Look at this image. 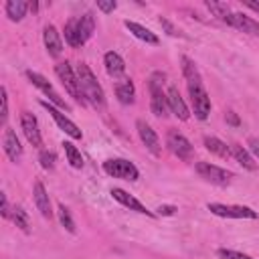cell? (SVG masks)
Here are the masks:
<instances>
[{"label": "cell", "mask_w": 259, "mask_h": 259, "mask_svg": "<svg viewBox=\"0 0 259 259\" xmlns=\"http://www.w3.org/2000/svg\"><path fill=\"white\" fill-rule=\"evenodd\" d=\"M75 71H77L79 85H81V91H83L85 99H87L93 107H103V105H105V93H103L101 85L97 83V77L93 75V71H91L85 63H79Z\"/></svg>", "instance_id": "cell-1"}, {"label": "cell", "mask_w": 259, "mask_h": 259, "mask_svg": "<svg viewBox=\"0 0 259 259\" xmlns=\"http://www.w3.org/2000/svg\"><path fill=\"white\" fill-rule=\"evenodd\" d=\"M55 73H57V77L61 79L63 87L69 91V95H71L75 101H79L81 105H85V103H87V99H85V95H83V91H81V85H79V77H77V71L71 67V63L63 61V63L55 65Z\"/></svg>", "instance_id": "cell-2"}, {"label": "cell", "mask_w": 259, "mask_h": 259, "mask_svg": "<svg viewBox=\"0 0 259 259\" xmlns=\"http://www.w3.org/2000/svg\"><path fill=\"white\" fill-rule=\"evenodd\" d=\"M162 83H164V75L154 73L150 79V109L156 117H166L170 107H168V97L162 91Z\"/></svg>", "instance_id": "cell-3"}, {"label": "cell", "mask_w": 259, "mask_h": 259, "mask_svg": "<svg viewBox=\"0 0 259 259\" xmlns=\"http://www.w3.org/2000/svg\"><path fill=\"white\" fill-rule=\"evenodd\" d=\"M103 170L105 174L113 176V178H121V180H138L140 178V172L138 168L130 162V160H123V158H113V160H105L103 162Z\"/></svg>", "instance_id": "cell-4"}, {"label": "cell", "mask_w": 259, "mask_h": 259, "mask_svg": "<svg viewBox=\"0 0 259 259\" xmlns=\"http://www.w3.org/2000/svg\"><path fill=\"white\" fill-rule=\"evenodd\" d=\"M166 146H168V150H170L176 158H180V160H184V162H190L192 156H194L192 144H190L178 130H170V132L166 134Z\"/></svg>", "instance_id": "cell-5"}, {"label": "cell", "mask_w": 259, "mask_h": 259, "mask_svg": "<svg viewBox=\"0 0 259 259\" xmlns=\"http://www.w3.org/2000/svg\"><path fill=\"white\" fill-rule=\"evenodd\" d=\"M208 210L223 219H257V210L243 206V204H223V202H208Z\"/></svg>", "instance_id": "cell-6"}, {"label": "cell", "mask_w": 259, "mask_h": 259, "mask_svg": "<svg viewBox=\"0 0 259 259\" xmlns=\"http://www.w3.org/2000/svg\"><path fill=\"white\" fill-rule=\"evenodd\" d=\"M196 172L200 174V178H204L206 182L217 184V186H227L233 180V172H229L225 168H219V166H214L210 162H198L196 164Z\"/></svg>", "instance_id": "cell-7"}, {"label": "cell", "mask_w": 259, "mask_h": 259, "mask_svg": "<svg viewBox=\"0 0 259 259\" xmlns=\"http://www.w3.org/2000/svg\"><path fill=\"white\" fill-rule=\"evenodd\" d=\"M188 95H190L194 115L198 119H206L210 113V97H208L204 85H188Z\"/></svg>", "instance_id": "cell-8"}, {"label": "cell", "mask_w": 259, "mask_h": 259, "mask_svg": "<svg viewBox=\"0 0 259 259\" xmlns=\"http://www.w3.org/2000/svg\"><path fill=\"white\" fill-rule=\"evenodd\" d=\"M40 105L51 113V117L55 119V123H57V125H59V127H61L69 138H73V140H81V138H83L81 130H79V127H77V125H75V123H73V121H71V119L61 111V109H57V107H55L53 103H49V101H40Z\"/></svg>", "instance_id": "cell-9"}, {"label": "cell", "mask_w": 259, "mask_h": 259, "mask_svg": "<svg viewBox=\"0 0 259 259\" xmlns=\"http://www.w3.org/2000/svg\"><path fill=\"white\" fill-rule=\"evenodd\" d=\"M136 127H138V136H140L142 144L148 148V152H150L152 156H160V154H162L160 138H158V134L152 130V125L146 123L144 119H138V121H136Z\"/></svg>", "instance_id": "cell-10"}, {"label": "cell", "mask_w": 259, "mask_h": 259, "mask_svg": "<svg viewBox=\"0 0 259 259\" xmlns=\"http://www.w3.org/2000/svg\"><path fill=\"white\" fill-rule=\"evenodd\" d=\"M26 77H28V81H30L34 87H38V89H40V91H42V93L49 97V101H51V103H55L57 107H65V109H67V103L63 101V97H61V95L55 91V87H53V85H51V83H49V81H47V79H45L40 73L26 71Z\"/></svg>", "instance_id": "cell-11"}, {"label": "cell", "mask_w": 259, "mask_h": 259, "mask_svg": "<svg viewBox=\"0 0 259 259\" xmlns=\"http://www.w3.org/2000/svg\"><path fill=\"white\" fill-rule=\"evenodd\" d=\"M20 127H22V132H24L26 140H28L34 148H40V146H42L38 121H36V117H34L30 111H22V113H20Z\"/></svg>", "instance_id": "cell-12"}, {"label": "cell", "mask_w": 259, "mask_h": 259, "mask_svg": "<svg viewBox=\"0 0 259 259\" xmlns=\"http://www.w3.org/2000/svg\"><path fill=\"white\" fill-rule=\"evenodd\" d=\"M111 196L119 202V204H123L125 208H130V210H136V212H140V214H146V217H154V212L152 210H148L136 196H132L130 192H125L123 188H111Z\"/></svg>", "instance_id": "cell-13"}, {"label": "cell", "mask_w": 259, "mask_h": 259, "mask_svg": "<svg viewBox=\"0 0 259 259\" xmlns=\"http://www.w3.org/2000/svg\"><path fill=\"white\" fill-rule=\"evenodd\" d=\"M166 97H168V107H170V111H172L178 119L186 121V119L190 117V111H188V107H186L184 99L180 97V91H178L174 85H170V87H168V91H166Z\"/></svg>", "instance_id": "cell-14"}, {"label": "cell", "mask_w": 259, "mask_h": 259, "mask_svg": "<svg viewBox=\"0 0 259 259\" xmlns=\"http://www.w3.org/2000/svg\"><path fill=\"white\" fill-rule=\"evenodd\" d=\"M2 148H4V154L8 156V160H12V162H18V160H20V156H22V146H20V140L16 138V132H14L12 127H4Z\"/></svg>", "instance_id": "cell-15"}, {"label": "cell", "mask_w": 259, "mask_h": 259, "mask_svg": "<svg viewBox=\"0 0 259 259\" xmlns=\"http://www.w3.org/2000/svg\"><path fill=\"white\" fill-rule=\"evenodd\" d=\"M42 40H45V47L49 51L51 57H59L63 53V38L59 34V30L53 26V24H47L45 30H42Z\"/></svg>", "instance_id": "cell-16"}, {"label": "cell", "mask_w": 259, "mask_h": 259, "mask_svg": "<svg viewBox=\"0 0 259 259\" xmlns=\"http://www.w3.org/2000/svg\"><path fill=\"white\" fill-rule=\"evenodd\" d=\"M32 196H34V204L36 208L40 210V214L45 219H51L53 217V210H51V198H49V192L45 188V184L40 180L34 182V188H32Z\"/></svg>", "instance_id": "cell-17"}, {"label": "cell", "mask_w": 259, "mask_h": 259, "mask_svg": "<svg viewBox=\"0 0 259 259\" xmlns=\"http://www.w3.org/2000/svg\"><path fill=\"white\" fill-rule=\"evenodd\" d=\"M229 26H233V28H237V30H243V32L253 34V36L259 38V22H255L251 16H245V14H241V12H233Z\"/></svg>", "instance_id": "cell-18"}, {"label": "cell", "mask_w": 259, "mask_h": 259, "mask_svg": "<svg viewBox=\"0 0 259 259\" xmlns=\"http://www.w3.org/2000/svg\"><path fill=\"white\" fill-rule=\"evenodd\" d=\"M103 65H105L107 75H111V77H119L125 71V63H123V59L115 51H107L103 55Z\"/></svg>", "instance_id": "cell-19"}, {"label": "cell", "mask_w": 259, "mask_h": 259, "mask_svg": "<svg viewBox=\"0 0 259 259\" xmlns=\"http://www.w3.org/2000/svg\"><path fill=\"white\" fill-rule=\"evenodd\" d=\"M123 24H125V28H127L136 38H140V40H144V42H148V45H158V42H160V38H158L150 28H146V26L134 22V20H125Z\"/></svg>", "instance_id": "cell-20"}, {"label": "cell", "mask_w": 259, "mask_h": 259, "mask_svg": "<svg viewBox=\"0 0 259 259\" xmlns=\"http://www.w3.org/2000/svg\"><path fill=\"white\" fill-rule=\"evenodd\" d=\"M115 97L119 103L123 105H130L134 103V97H136V87L132 83V79H121L115 83Z\"/></svg>", "instance_id": "cell-21"}, {"label": "cell", "mask_w": 259, "mask_h": 259, "mask_svg": "<svg viewBox=\"0 0 259 259\" xmlns=\"http://www.w3.org/2000/svg\"><path fill=\"white\" fill-rule=\"evenodd\" d=\"M28 2H24V0H8L6 2V14H8V18L12 20V22H20L24 16H26V10H28Z\"/></svg>", "instance_id": "cell-22"}, {"label": "cell", "mask_w": 259, "mask_h": 259, "mask_svg": "<svg viewBox=\"0 0 259 259\" xmlns=\"http://www.w3.org/2000/svg\"><path fill=\"white\" fill-rule=\"evenodd\" d=\"M206 4V8L212 12V16H217L219 20H223L225 24H229L231 22V16H233V10H231V6L227 4V2H217V0H206L204 2Z\"/></svg>", "instance_id": "cell-23"}, {"label": "cell", "mask_w": 259, "mask_h": 259, "mask_svg": "<svg viewBox=\"0 0 259 259\" xmlns=\"http://www.w3.org/2000/svg\"><path fill=\"white\" fill-rule=\"evenodd\" d=\"M65 40L71 45V47H81V45H85V40H83V36H81V32H79V18H71L67 24H65Z\"/></svg>", "instance_id": "cell-24"}, {"label": "cell", "mask_w": 259, "mask_h": 259, "mask_svg": "<svg viewBox=\"0 0 259 259\" xmlns=\"http://www.w3.org/2000/svg\"><path fill=\"white\" fill-rule=\"evenodd\" d=\"M182 73L186 79V85H202V77L196 69V63L188 57H182Z\"/></svg>", "instance_id": "cell-25"}, {"label": "cell", "mask_w": 259, "mask_h": 259, "mask_svg": "<svg viewBox=\"0 0 259 259\" xmlns=\"http://www.w3.org/2000/svg\"><path fill=\"white\" fill-rule=\"evenodd\" d=\"M204 148H206L210 154L219 156V158H229V156H231V148H229L223 140H219V138H214V136H204Z\"/></svg>", "instance_id": "cell-26"}, {"label": "cell", "mask_w": 259, "mask_h": 259, "mask_svg": "<svg viewBox=\"0 0 259 259\" xmlns=\"http://www.w3.org/2000/svg\"><path fill=\"white\" fill-rule=\"evenodd\" d=\"M229 148H231V156H233V158H235L243 168H247V170H255V168H257V164H255L253 156H251L243 146H239V144H231Z\"/></svg>", "instance_id": "cell-27"}, {"label": "cell", "mask_w": 259, "mask_h": 259, "mask_svg": "<svg viewBox=\"0 0 259 259\" xmlns=\"http://www.w3.org/2000/svg\"><path fill=\"white\" fill-rule=\"evenodd\" d=\"M93 30H95V18H93V14L85 12L83 16H79V32H81V36H83L85 42L91 38Z\"/></svg>", "instance_id": "cell-28"}, {"label": "cell", "mask_w": 259, "mask_h": 259, "mask_svg": "<svg viewBox=\"0 0 259 259\" xmlns=\"http://www.w3.org/2000/svg\"><path fill=\"white\" fill-rule=\"evenodd\" d=\"M63 148H65L67 162H69L73 168H83V156H81V152H79L71 142H63Z\"/></svg>", "instance_id": "cell-29"}, {"label": "cell", "mask_w": 259, "mask_h": 259, "mask_svg": "<svg viewBox=\"0 0 259 259\" xmlns=\"http://www.w3.org/2000/svg\"><path fill=\"white\" fill-rule=\"evenodd\" d=\"M10 219L16 223V227H20L24 233H28V217H26V212H24L20 206H14V208H12Z\"/></svg>", "instance_id": "cell-30"}, {"label": "cell", "mask_w": 259, "mask_h": 259, "mask_svg": "<svg viewBox=\"0 0 259 259\" xmlns=\"http://www.w3.org/2000/svg\"><path fill=\"white\" fill-rule=\"evenodd\" d=\"M59 221H61V225H63L69 233H75V223H73V219H71L69 208H67L63 202L59 204Z\"/></svg>", "instance_id": "cell-31"}, {"label": "cell", "mask_w": 259, "mask_h": 259, "mask_svg": "<svg viewBox=\"0 0 259 259\" xmlns=\"http://www.w3.org/2000/svg\"><path fill=\"white\" fill-rule=\"evenodd\" d=\"M217 255L221 259H253V257H249L245 253H239V251H233V249H219Z\"/></svg>", "instance_id": "cell-32"}, {"label": "cell", "mask_w": 259, "mask_h": 259, "mask_svg": "<svg viewBox=\"0 0 259 259\" xmlns=\"http://www.w3.org/2000/svg\"><path fill=\"white\" fill-rule=\"evenodd\" d=\"M38 160H40V166H42L45 170H53V168H55V154H53V152L42 150L40 156H38Z\"/></svg>", "instance_id": "cell-33"}, {"label": "cell", "mask_w": 259, "mask_h": 259, "mask_svg": "<svg viewBox=\"0 0 259 259\" xmlns=\"http://www.w3.org/2000/svg\"><path fill=\"white\" fill-rule=\"evenodd\" d=\"M0 93H2V111H0V121H2V123H6V117H8V91H6V87H2V89H0Z\"/></svg>", "instance_id": "cell-34"}, {"label": "cell", "mask_w": 259, "mask_h": 259, "mask_svg": "<svg viewBox=\"0 0 259 259\" xmlns=\"http://www.w3.org/2000/svg\"><path fill=\"white\" fill-rule=\"evenodd\" d=\"M160 24L166 28V32H168L170 36H182V32H180V30H178V28H176V26H174L170 20H166V18H160Z\"/></svg>", "instance_id": "cell-35"}, {"label": "cell", "mask_w": 259, "mask_h": 259, "mask_svg": "<svg viewBox=\"0 0 259 259\" xmlns=\"http://www.w3.org/2000/svg\"><path fill=\"white\" fill-rule=\"evenodd\" d=\"M115 6H117V4H115L113 0H109V2H105V0H99V2H97V8H99L101 12H105V14L113 12V10H115Z\"/></svg>", "instance_id": "cell-36"}, {"label": "cell", "mask_w": 259, "mask_h": 259, "mask_svg": "<svg viewBox=\"0 0 259 259\" xmlns=\"http://www.w3.org/2000/svg\"><path fill=\"white\" fill-rule=\"evenodd\" d=\"M158 210V214H164V217H170V214H174L178 208L176 206H172V204H162V206H158L156 208Z\"/></svg>", "instance_id": "cell-37"}, {"label": "cell", "mask_w": 259, "mask_h": 259, "mask_svg": "<svg viewBox=\"0 0 259 259\" xmlns=\"http://www.w3.org/2000/svg\"><path fill=\"white\" fill-rule=\"evenodd\" d=\"M247 144H249V152L259 160V140H257V138H249Z\"/></svg>", "instance_id": "cell-38"}, {"label": "cell", "mask_w": 259, "mask_h": 259, "mask_svg": "<svg viewBox=\"0 0 259 259\" xmlns=\"http://www.w3.org/2000/svg\"><path fill=\"white\" fill-rule=\"evenodd\" d=\"M10 206H8V200H6V194H2V217L4 219H10Z\"/></svg>", "instance_id": "cell-39"}, {"label": "cell", "mask_w": 259, "mask_h": 259, "mask_svg": "<svg viewBox=\"0 0 259 259\" xmlns=\"http://www.w3.org/2000/svg\"><path fill=\"white\" fill-rule=\"evenodd\" d=\"M227 121H229V123H233V125H239V117H237L233 111H229V113H227Z\"/></svg>", "instance_id": "cell-40"}, {"label": "cell", "mask_w": 259, "mask_h": 259, "mask_svg": "<svg viewBox=\"0 0 259 259\" xmlns=\"http://www.w3.org/2000/svg\"><path fill=\"white\" fill-rule=\"evenodd\" d=\"M245 6L251 8V10H255V12H259V2H245Z\"/></svg>", "instance_id": "cell-41"}, {"label": "cell", "mask_w": 259, "mask_h": 259, "mask_svg": "<svg viewBox=\"0 0 259 259\" xmlns=\"http://www.w3.org/2000/svg\"><path fill=\"white\" fill-rule=\"evenodd\" d=\"M36 8H38V4H36V2H32V4H30V6H28V10H32V12H34V10H36Z\"/></svg>", "instance_id": "cell-42"}]
</instances>
